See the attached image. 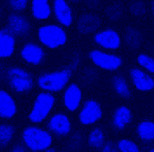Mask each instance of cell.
I'll list each match as a JSON object with an SVG mask.
<instances>
[{"label":"cell","instance_id":"cell-1","mask_svg":"<svg viewBox=\"0 0 154 152\" xmlns=\"http://www.w3.org/2000/svg\"><path fill=\"white\" fill-rule=\"evenodd\" d=\"M23 139L27 147L33 151L46 150L53 142L52 136L48 132L36 127H29L24 130Z\"/></svg>","mask_w":154,"mask_h":152},{"label":"cell","instance_id":"cell-2","mask_svg":"<svg viewBox=\"0 0 154 152\" xmlns=\"http://www.w3.org/2000/svg\"><path fill=\"white\" fill-rule=\"evenodd\" d=\"M39 40L49 48H57L65 44L67 35L62 28L54 25H48L38 30Z\"/></svg>","mask_w":154,"mask_h":152},{"label":"cell","instance_id":"cell-3","mask_svg":"<svg viewBox=\"0 0 154 152\" xmlns=\"http://www.w3.org/2000/svg\"><path fill=\"white\" fill-rule=\"evenodd\" d=\"M70 77L71 71L69 69L46 74L39 77L38 85L48 91H59L68 84Z\"/></svg>","mask_w":154,"mask_h":152},{"label":"cell","instance_id":"cell-4","mask_svg":"<svg viewBox=\"0 0 154 152\" xmlns=\"http://www.w3.org/2000/svg\"><path fill=\"white\" fill-rule=\"evenodd\" d=\"M55 102L54 97L49 93H41L37 96L29 118L32 123H41L49 114Z\"/></svg>","mask_w":154,"mask_h":152},{"label":"cell","instance_id":"cell-5","mask_svg":"<svg viewBox=\"0 0 154 152\" xmlns=\"http://www.w3.org/2000/svg\"><path fill=\"white\" fill-rule=\"evenodd\" d=\"M89 57L95 65L106 70H115L122 64V60L120 58L99 50H93L90 52Z\"/></svg>","mask_w":154,"mask_h":152},{"label":"cell","instance_id":"cell-6","mask_svg":"<svg viewBox=\"0 0 154 152\" xmlns=\"http://www.w3.org/2000/svg\"><path fill=\"white\" fill-rule=\"evenodd\" d=\"M10 84L19 92L26 91L32 88L33 81L31 74L21 68H14L9 71Z\"/></svg>","mask_w":154,"mask_h":152},{"label":"cell","instance_id":"cell-7","mask_svg":"<svg viewBox=\"0 0 154 152\" xmlns=\"http://www.w3.org/2000/svg\"><path fill=\"white\" fill-rule=\"evenodd\" d=\"M103 111L98 103L95 101L86 102L84 108L80 112L79 119L84 125H90L98 121L102 117Z\"/></svg>","mask_w":154,"mask_h":152},{"label":"cell","instance_id":"cell-8","mask_svg":"<svg viewBox=\"0 0 154 152\" xmlns=\"http://www.w3.org/2000/svg\"><path fill=\"white\" fill-rule=\"evenodd\" d=\"M94 39L97 44L107 49H117L120 46V37L119 34L111 29L97 33Z\"/></svg>","mask_w":154,"mask_h":152},{"label":"cell","instance_id":"cell-9","mask_svg":"<svg viewBox=\"0 0 154 152\" xmlns=\"http://www.w3.org/2000/svg\"><path fill=\"white\" fill-rule=\"evenodd\" d=\"M100 26L101 20L99 17L91 14H85L82 15L77 22L78 31L84 35H88L97 32Z\"/></svg>","mask_w":154,"mask_h":152},{"label":"cell","instance_id":"cell-10","mask_svg":"<svg viewBox=\"0 0 154 152\" xmlns=\"http://www.w3.org/2000/svg\"><path fill=\"white\" fill-rule=\"evenodd\" d=\"M82 90L75 84H71L64 93V105L69 111H75L79 108L82 101Z\"/></svg>","mask_w":154,"mask_h":152},{"label":"cell","instance_id":"cell-11","mask_svg":"<svg viewBox=\"0 0 154 152\" xmlns=\"http://www.w3.org/2000/svg\"><path fill=\"white\" fill-rule=\"evenodd\" d=\"M54 12L57 19L63 26H69L72 24V11L65 0H55Z\"/></svg>","mask_w":154,"mask_h":152},{"label":"cell","instance_id":"cell-12","mask_svg":"<svg viewBox=\"0 0 154 152\" xmlns=\"http://www.w3.org/2000/svg\"><path fill=\"white\" fill-rule=\"evenodd\" d=\"M131 76L133 83L136 88L140 90H150L154 88V81L146 73L138 68L131 70Z\"/></svg>","mask_w":154,"mask_h":152},{"label":"cell","instance_id":"cell-13","mask_svg":"<svg viewBox=\"0 0 154 152\" xmlns=\"http://www.w3.org/2000/svg\"><path fill=\"white\" fill-rule=\"evenodd\" d=\"M21 56L26 62L36 65L42 62L44 56V52L39 46L33 43H28L23 47Z\"/></svg>","mask_w":154,"mask_h":152},{"label":"cell","instance_id":"cell-14","mask_svg":"<svg viewBox=\"0 0 154 152\" xmlns=\"http://www.w3.org/2000/svg\"><path fill=\"white\" fill-rule=\"evenodd\" d=\"M49 128L56 134L60 135H65L69 133L71 124L68 117L64 114H56L53 117L49 122Z\"/></svg>","mask_w":154,"mask_h":152},{"label":"cell","instance_id":"cell-15","mask_svg":"<svg viewBox=\"0 0 154 152\" xmlns=\"http://www.w3.org/2000/svg\"><path fill=\"white\" fill-rule=\"evenodd\" d=\"M16 112L13 98L5 90H0V117H12Z\"/></svg>","mask_w":154,"mask_h":152},{"label":"cell","instance_id":"cell-16","mask_svg":"<svg viewBox=\"0 0 154 152\" xmlns=\"http://www.w3.org/2000/svg\"><path fill=\"white\" fill-rule=\"evenodd\" d=\"M14 37L7 31L0 30V58L11 56L14 50Z\"/></svg>","mask_w":154,"mask_h":152},{"label":"cell","instance_id":"cell-17","mask_svg":"<svg viewBox=\"0 0 154 152\" xmlns=\"http://www.w3.org/2000/svg\"><path fill=\"white\" fill-rule=\"evenodd\" d=\"M9 26L12 32L20 36L27 34L31 28V25L27 20L17 14L9 15Z\"/></svg>","mask_w":154,"mask_h":152},{"label":"cell","instance_id":"cell-18","mask_svg":"<svg viewBox=\"0 0 154 152\" xmlns=\"http://www.w3.org/2000/svg\"><path fill=\"white\" fill-rule=\"evenodd\" d=\"M48 0H33L32 1V12L34 17L38 20H45L49 17L51 14Z\"/></svg>","mask_w":154,"mask_h":152},{"label":"cell","instance_id":"cell-19","mask_svg":"<svg viewBox=\"0 0 154 152\" xmlns=\"http://www.w3.org/2000/svg\"><path fill=\"white\" fill-rule=\"evenodd\" d=\"M131 119V112L126 107L119 108L113 116V123L119 129H123Z\"/></svg>","mask_w":154,"mask_h":152},{"label":"cell","instance_id":"cell-20","mask_svg":"<svg viewBox=\"0 0 154 152\" xmlns=\"http://www.w3.org/2000/svg\"><path fill=\"white\" fill-rule=\"evenodd\" d=\"M125 40L129 47L132 48H138L142 42V36L137 30L132 27H129L125 31Z\"/></svg>","mask_w":154,"mask_h":152},{"label":"cell","instance_id":"cell-21","mask_svg":"<svg viewBox=\"0 0 154 152\" xmlns=\"http://www.w3.org/2000/svg\"><path fill=\"white\" fill-rule=\"evenodd\" d=\"M88 144L92 148L99 149L104 144V134L102 130L96 128L88 136Z\"/></svg>","mask_w":154,"mask_h":152},{"label":"cell","instance_id":"cell-22","mask_svg":"<svg viewBox=\"0 0 154 152\" xmlns=\"http://www.w3.org/2000/svg\"><path fill=\"white\" fill-rule=\"evenodd\" d=\"M138 134L142 139H154V123L142 122L138 126Z\"/></svg>","mask_w":154,"mask_h":152},{"label":"cell","instance_id":"cell-23","mask_svg":"<svg viewBox=\"0 0 154 152\" xmlns=\"http://www.w3.org/2000/svg\"><path fill=\"white\" fill-rule=\"evenodd\" d=\"M113 85L116 92L119 96L127 98L131 96V91L129 90L125 80L121 76H115L113 79Z\"/></svg>","mask_w":154,"mask_h":152},{"label":"cell","instance_id":"cell-24","mask_svg":"<svg viewBox=\"0 0 154 152\" xmlns=\"http://www.w3.org/2000/svg\"><path fill=\"white\" fill-rule=\"evenodd\" d=\"M14 128L10 125H0V146H5L9 143L14 135Z\"/></svg>","mask_w":154,"mask_h":152},{"label":"cell","instance_id":"cell-25","mask_svg":"<svg viewBox=\"0 0 154 152\" xmlns=\"http://www.w3.org/2000/svg\"><path fill=\"white\" fill-rule=\"evenodd\" d=\"M124 9L121 4L119 3H114L113 5H109L106 9V14L110 20H118L121 18Z\"/></svg>","mask_w":154,"mask_h":152},{"label":"cell","instance_id":"cell-26","mask_svg":"<svg viewBox=\"0 0 154 152\" xmlns=\"http://www.w3.org/2000/svg\"><path fill=\"white\" fill-rule=\"evenodd\" d=\"M118 148L122 152H138L139 148L134 142L129 139H122L118 144Z\"/></svg>","mask_w":154,"mask_h":152},{"label":"cell","instance_id":"cell-27","mask_svg":"<svg viewBox=\"0 0 154 152\" xmlns=\"http://www.w3.org/2000/svg\"><path fill=\"white\" fill-rule=\"evenodd\" d=\"M137 61L141 66L154 74V58L145 54H141L137 58Z\"/></svg>","mask_w":154,"mask_h":152},{"label":"cell","instance_id":"cell-28","mask_svg":"<svg viewBox=\"0 0 154 152\" xmlns=\"http://www.w3.org/2000/svg\"><path fill=\"white\" fill-rule=\"evenodd\" d=\"M130 10L131 13L133 14L136 16H141L146 13V5L143 2L141 1H136L130 6Z\"/></svg>","mask_w":154,"mask_h":152},{"label":"cell","instance_id":"cell-29","mask_svg":"<svg viewBox=\"0 0 154 152\" xmlns=\"http://www.w3.org/2000/svg\"><path fill=\"white\" fill-rule=\"evenodd\" d=\"M28 0H9V4L14 10H23L27 5Z\"/></svg>","mask_w":154,"mask_h":152},{"label":"cell","instance_id":"cell-30","mask_svg":"<svg viewBox=\"0 0 154 152\" xmlns=\"http://www.w3.org/2000/svg\"><path fill=\"white\" fill-rule=\"evenodd\" d=\"M103 152H113L117 150L115 145L113 143H111V142H109V143L103 144Z\"/></svg>","mask_w":154,"mask_h":152},{"label":"cell","instance_id":"cell-31","mask_svg":"<svg viewBox=\"0 0 154 152\" xmlns=\"http://www.w3.org/2000/svg\"><path fill=\"white\" fill-rule=\"evenodd\" d=\"M85 3L87 7L91 9H96L99 6L100 0H85Z\"/></svg>","mask_w":154,"mask_h":152},{"label":"cell","instance_id":"cell-32","mask_svg":"<svg viewBox=\"0 0 154 152\" xmlns=\"http://www.w3.org/2000/svg\"><path fill=\"white\" fill-rule=\"evenodd\" d=\"M13 151L23 152V151H26V150H25V148L23 147L22 145H20V144H17V145H16V146H14V148L13 149Z\"/></svg>","mask_w":154,"mask_h":152},{"label":"cell","instance_id":"cell-33","mask_svg":"<svg viewBox=\"0 0 154 152\" xmlns=\"http://www.w3.org/2000/svg\"><path fill=\"white\" fill-rule=\"evenodd\" d=\"M151 10H152V14L154 17V0H152V3H151Z\"/></svg>","mask_w":154,"mask_h":152},{"label":"cell","instance_id":"cell-34","mask_svg":"<svg viewBox=\"0 0 154 152\" xmlns=\"http://www.w3.org/2000/svg\"><path fill=\"white\" fill-rule=\"evenodd\" d=\"M69 1H71L72 3H77V2H79L80 0H69Z\"/></svg>","mask_w":154,"mask_h":152},{"label":"cell","instance_id":"cell-35","mask_svg":"<svg viewBox=\"0 0 154 152\" xmlns=\"http://www.w3.org/2000/svg\"><path fill=\"white\" fill-rule=\"evenodd\" d=\"M150 151H151V152H154V149H152V150H151Z\"/></svg>","mask_w":154,"mask_h":152}]
</instances>
